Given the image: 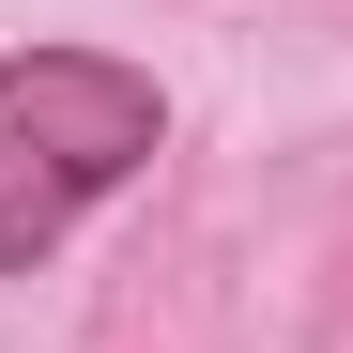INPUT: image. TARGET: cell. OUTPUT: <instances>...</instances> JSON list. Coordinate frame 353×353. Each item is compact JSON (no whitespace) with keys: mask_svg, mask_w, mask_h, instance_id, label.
Returning a JSON list of instances; mask_svg holds the SVG:
<instances>
[{"mask_svg":"<svg viewBox=\"0 0 353 353\" xmlns=\"http://www.w3.org/2000/svg\"><path fill=\"white\" fill-rule=\"evenodd\" d=\"M169 139V92L108 46H16L0 62V276H31L92 200H123Z\"/></svg>","mask_w":353,"mask_h":353,"instance_id":"obj_1","label":"cell"}]
</instances>
